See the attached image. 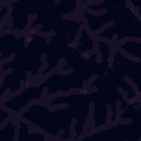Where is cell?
Returning a JSON list of instances; mask_svg holds the SVG:
<instances>
[{"label": "cell", "instance_id": "6da1fadb", "mask_svg": "<svg viewBox=\"0 0 141 141\" xmlns=\"http://www.w3.org/2000/svg\"><path fill=\"white\" fill-rule=\"evenodd\" d=\"M113 26H115V21H109V22H107L106 24H104V26H103L102 28H99L98 30H96L95 32H94V34H95V37H99L100 33H103L105 30H106V29L111 28Z\"/></svg>", "mask_w": 141, "mask_h": 141}, {"label": "cell", "instance_id": "7a4b0ae2", "mask_svg": "<svg viewBox=\"0 0 141 141\" xmlns=\"http://www.w3.org/2000/svg\"><path fill=\"white\" fill-rule=\"evenodd\" d=\"M123 113V110L121 109V100H118L116 103V120L118 121L121 119V113Z\"/></svg>", "mask_w": 141, "mask_h": 141}, {"label": "cell", "instance_id": "3957f363", "mask_svg": "<svg viewBox=\"0 0 141 141\" xmlns=\"http://www.w3.org/2000/svg\"><path fill=\"white\" fill-rule=\"evenodd\" d=\"M77 119L74 118L72 120V123H71V127H69V131H71V140L74 141L76 139V132H75V126H76Z\"/></svg>", "mask_w": 141, "mask_h": 141}, {"label": "cell", "instance_id": "277c9868", "mask_svg": "<svg viewBox=\"0 0 141 141\" xmlns=\"http://www.w3.org/2000/svg\"><path fill=\"white\" fill-rule=\"evenodd\" d=\"M123 78H125V81L127 82V83L129 84V85L132 87V89H133V92L136 93V94H138V95H139V94H140V92H139V90H138V88H137V85L133 83V81H132V79L130 78L129 76H127V75H125V76H123Z\"/></svg>", "mask_w": 141, "mask_h": 141}, {"label": "cell", "instance_id": "5b68a950", "mask_svg": "<svg viewBox=\"0 0 141 141\" xmlns=\"http://www.w3.org/2000/svg\"><path fill=\"white\" fill-rule=\"evenodd\" d=\"M104 1L103 0H95V1H83V5H82V8H88L90 6H96V5H100Z\"/></svg>", "mask_w": 141, "mask_h": 141}, {"label": "cell", "instance_id": "8992f818", "mask_svg": "<svg viewBox=\"0 0 141 141\" xmlns=\"http://www.w3.org/2000/svg\"><path fill=\"white\" fill-rule=\"evenodd\" d=\"M65 108H67L66 104H58V105H55V106H53V107H51V106L47 107V109H49L50 111H56V110H60V109H65Z\"/></svg>", "mask_w": 141, "mask_h": 141}, {"label": "cell", "instance_id": "52a82bcc", "mask_svg": "<svg viewBox=\"0 0 141 141\" xmlns=\"http://www.w3.org/2000/svg\"><path fill=\"white\" fill-rule=\"evenodd\" d=\"M84 30H85V29H84V26H83V24H81V27H79V30L77 31L76 38H75V40H74V41H73V45H74V44H76L77 42H78L79 40H81L82 34H83V31H84Z\"/></svg>", "mask_w": 141, "mask_h": 141}, {"label": "cell", "instance_id": "ba28073f", "mask_svg": "<svg viewBox=\"0 0 141 141\" xmlns=\"http://www.w3.org/2000/svg\"><path fill=\"white\" fill-rule=\"evenodd\" d=\"M11 72H12V68H7L6 71H3V73H1V76H0V86H1V87H2V85H3L5 77L7 76V75H9Z\"/></svg>", "mask_w": 141, "mask_h": 141}, {"label": "cell", "instance_id": "9c48e42d", "mask_svg": "<svg viewBox=\"0 0 141 141\" xmlns=\"http://www.w3.org/2000/svg\"><path fill=\"white\" fill-rule=\"evenodd\" d=\"M117 90H118V92L121 94V96H122V99L125 100L126 103H128V104H129V100H130V99H129V97H128L127 92H126V90H123L121 87H118V88H117Z\"/></svg>", "mask_w": 141, "mask_h": 141}, {"label": "cell", "instance_id": "30bf717a", "mask_svg": "<svg viewBox=\"0 0 141 141\" xmlns=\"http://www.w3.org/2000/svg\"><path fill=\"white\" fill-rule=\"evenodd\" d=\"M73 73V68H67V69H57L56 71V74H61V75H69Z\"/></svg>", "mask_w": 141, "mask_h": 141}, {"label": "cell", "instance_id": "8fae6325", "mask_svg": "<svg viewBox=\"0 0 141 141\" xmlns=\"http://www.w3.org/2000/svg\"><path fill=\"white\" fill-rule=\"evenodd\" d=\"M66 64H67L66 60H65V58H61V60L58 61L57 65L55 66V68H56V69H63V67L66 66Z\"/></svg>", "mask_w": 141, "mask_h": 141}, {"label": "cell", "instance_id": "7c38bea8", "mask_svg": "<svg viewBox=\"0 0 141 141\" xmlns=\"http://www.w3.org/2000/svg\"><path fill=\"white\" fill-rule=\"evenodd\" d=\"M107 108V113H108V115H107V122H110V119L111 117H113V109H111V105H107L106 106Z\"/></svg>", "mask_w": 141, "mask_h": 141}, {"label": "cell", "instance_id": "4fadbf2b", "mask_svg": "<svg viewBox=\"0 0 141 141\" xmlns=\"http://www.w3.org/2000/svg\"><path fill=\"white\" fill-rule=\"evenodd\" d=\"M98 77H99V75H98V74H94V75H92V76L89 77V79H88V88L92 87V84L94 83Z\"/></svg>", "mask_w": 141, "mask_h": 141}, {"label": "cell", "instance_id": "5bb4252c", "mask_svg": "<svg viewBox=\"0 0 141 141\" xmlns=\"http://www.w3.org/2000/svg\"><path fill=\"white\" fill-rule=\"evenodd\" d=\"M94 110H95V105H94V103H90L89 104V115H88V117H89L90 119H92L93 116H94Z\"/></svg>", "mask_w": 141, "mask_h": 141}, {"label": "cell", "instance_id": "9a60e30c", "mask_svg": "<svg viewBox=\"0 0 141 141\" xmlns=\"http://www.w3.org/2000/svg\"><path fill=\"white\" fill-rule=\"evenodd\" d=\"M118 123L119 125H129V123H131V119L130 118L120 119V120H118Z\"/></svg>", "mask_w": 141, "mask_h": 141}, {"label": "cell", "instance_id": "2e32d148", "mask_svg": "<svg viewBox=\"0 0 141 141\" xmlns=\"http://www.w3.org/2000/svg\"><path fill=\"white\" fill-rule=\"evenodd\" d=\"M44 67H43V65H41V66H40V68H39V71H38V77H41L42 76V74H43V72H44Z\"/></svg>", "mask_w": 141, "mask_h": 141}, {"label": "cell", "instance_id": "e0dca14e", "mask_svg": "<svg viewBox=\"0 0 141 141\" xmlns=\"http://www.w3.org/2000/svg\"><path fill=\"white\" fill-rule=\"evenodd\" d=\"M108 66H109V68H113V56H109Z\"/></svg>", "mask_w": 141, "mask_h": 141}, {"label": "cell", "instance_id": "ac0fdd59", "mask_svg": "<svg viewBox=\"0 0 141 141\" xmlns=\"http://www.w3.org/2000/svg\"><path fill=\"white\" fill-rule=\"evenodd\" d=\"M96 55H97V62L100 63V62H102V57H103L102 52H100V51H96Z\"/></svg>", "mask_w": 141, "mask_h": 141}, {"label": "cell", "instance_id": "d6986e66", "mask_svg": "<svg viewBox=\"0 0 141 141\" xmlns=\"http://www.w3.org/2000/svg\"><path fill=\"white\" fill-rule=\"evenodd\" d=\"M46 56H47V54H46V53H43V54L41 55V62H42V63H43L44 61H46Z\"/></svg>", "mask_w": 141, "mask_h": 141}, {"label": "cell", "instance_id": "ffe728a7", "mask_svg": "<svg viewBox=\"0 0 141 141\" xmlns=\"http://www.w3.org/2000/svg\"><path fill=\"white\" fill-rule=\"evenodd\" d=\"M55 34H56V32H55V31H50V32H49L50 38H51V37H54V35H55Z\"/></svg>", "mask_w": 141, "mask_h": 141}]
</instances>
